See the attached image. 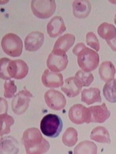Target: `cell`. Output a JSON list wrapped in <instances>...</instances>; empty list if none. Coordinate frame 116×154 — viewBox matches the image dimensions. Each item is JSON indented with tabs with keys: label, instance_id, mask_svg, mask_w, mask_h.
<instances>
[{
	"label": "cell",
	"instance_id": "obj_1",
	"mask_svg": "<svg viewBox=\"0 0 116 154\" xmlns=\"http://www.w3.org/2000/svg\"><path fill=\"white\" fill-rule=\"evenodd\" d=\"M23 143L26 153H44L50 149V144L37 128L26 129L23 135Z\"/></svg>",
	"mask_w": 116,
	"mask_h": 154
},
{
	"label": "cell",
	"instance_id": "obj_2",
	"mask_svg": "<svg viewBox=\"0 0 116 154\" xmlns=\"http://www.w3.org/2000/svg\"><path fill=\"white\" fill-rule=\"evenodd\" d=\"M73 53L77 56V64L83 71L91 72L99 65V55L97 52L85 47L83 43L77 44L73 49Z\"/></svg>",
	"mask_w": 116,
	"mask_h": 154
},
{
	"label": "cell",
	"instance_id": "obj_3",
	"mask_svg": "<svg viewBox=\"0 0 116 154\" xmlns=\"http://www.w3.org/2000/svg\"><path fill=\"white\" fill-rule=\"evenodd\" d=\"M42 133L50 138H56L63 129V122L60 117L54 114L44 116L40 122Z\"/></svg>",
	"mask_w": 116,
	"mask_h": 154
},
{
	"label": "cell",
	"instance_id": "obj_4",
	"mask_svg": "<svg viewBox=\"0 0 116 154\" xmlns=\"http://www.w3.org/2000/svg\"><path fill=\"white\" fill-rule=\"evenodd\" d=\"M1 46L6 55L11 57L20 56L23 51V42L19 36L10 33L4 36L1 42Z\"/></svg>",
	"mask_w": 116,
	"mask_h": 154
},
{
	"label": "cell",
	"instance_id": "obj_5",
	"mask_svg": "<svg viewBox=\"0 0 116 154\" xmlns=\"http://www.w3.org/2000/svg\"><path fill=\"white\" fill-rule=\"evenodd\" d=\"M31 10L34 16L39 19H47L51 17L56 10V2L50 1H37L31 2Z\"/></svg>",
	"mask_w": 116,
	"mask_h": 154
},
{
	"label": "cell",
	"instance_id": "obj_6",
	"mask_svg": "<svg viewBox=\"0 0 116 154\" xmlns=\"http://www.w3.org/2000/svg\"><path fill=\"white\" fill-rule=\"evenodd\" d=\"M68 64V58L66 52L59 50H53L47 60L48 69L54 72H59L64 70Z\"/></svg>",
	"mask_w": 116,
	"mask_h": 154
},
{
	"label": "cell",
	"instance_id": "obj_7",
	"mask_svg": "<svg viewBox=\"0 0 116 154\" xmlns=\"http://www.w3.org/2000/svg\"><path fill=\"white\" fill-rule=\"evenodd\" d=\"M33 97V94L26 89L17 94H16L12 101V108L13 112L19 115L27 110L30 102V98Z\"/></svg>",
	"mask_w": 116,
	"mask_h": 154
},
{
	"label": "cell",
	"instance_id": "obj_8",
	"mask_svg": "<svg viewBox=\"0 0 116 154\" xmlns=\"http://www.w3.org/2000/svg\"><path fill=\"white\" fill-rule=\"evenodd\" d=\"M68 116L71 122L76 125L84 123H90V112L88 107H85L82 104H74L70 108Z\"/></svg>",
	"mask_w": 116,
	"mask_h": 154
},
{
	"label": "cell",
	"instance_id": "obj_9",
	"mask_svg": "<svg viewBox=\"0 0 116 154\" xmlns=\"http://www.w3.org/2000/svg\"><path fill=\"white\" fill-rule=\"evenodd\" d=\"M46 103L50 108L54 111H60L65 107L66 99L61 93L55 90H50L44 95Z\"/></svg>",
	"mask_w": 116,
	"mask_h": 154
},
{
	"label": "cell",
	"instance_id": "obj_10",
	"mask_svg": "<svg viewBox=\"0 0 116 154\" xmlns=\"http://www.w3.org/2000/svg\"><path fill=\"white\" fill-rule=\"evenodd\" d=\"M8 74L16 79H24L29 72V67L23 60H10L7 66Z\"/></svg>",
	"mask_w": 116,
	"mask_h": 154
},
{
	"label": "cell",
	"instance_id": "obj_11",
	"mask_svg": "<svg viewBox=\"0 0 116 154\" xmlns=\"http://www.w3.org/2000/svg\"><path fill=\"white\" fill-rule=\"evenodd\" d=\"M90 112V123H103L107 119H109L111 112L105 103H102L101 105L92 106L88 107Z\"/></svg>",
	"mask_w": 116,
	"mask_h": 154
},
{
	"label": "cell",
	"instance_id": "obj_12",
	"mask_svg": "<svg viewBox=\"0 0 116 154\" xmlns=\"http://www.w3.org/2000/svg\"><path fill=\"white\" fill-rule=\"evenodd\" d=\"M42 83L48 88H58L64 84V79L61 73L46 69L42 75Z\"/></svg>",
	"mask_w": 116,
	"mask_h": 154
},
{
	"label": "cell",
	"instance_id": "obj_13",
	"mask_svg": "<svg viewBox=\"0 0 116 154\" xmlns=\"http://www.w3.org/2000/svg\"><path fill=\"white\" fill-rule=\"evenodd\" d=\"M44 42V35L39 31H33L25 38L24 45L26 51H36L39 50Z\"/></svg>",
	"mask_w": 116,
	"mask_h": 154
},
{
	"label": "cell",
	"instance_id": "obj_14",
	"mask_svg": "<svg viewBox=\"0 0 116 154\" xmlns=\"http://www.w3.org/2000/svg\"><path fill=\"white\" fill-rule=\"evenodd\" d=\"M82 84L76 77H69L66 79L61 87L62 91L67 94L69 97H75L82 90Z\"/></svg>",
	"mask_w": 116,
	"mask_h": 154
},
{
	"label": "cell",
	"instance_id": "obj_15",
	"mask_svg": "<svg viewBox=\"0 0 116 154\" xmlns=\"http://www.w3.org/2000/svg\"><path fill=\"white\" fill-rule=\"evenodd\" d=\"M66 30L65 23L61 17H55L48 23L47 26V34L51 38H57Z\"/></svg>",
	"mask_w": 116,
	"mask_h": 154
},
{
	"label": "cell",
	"instance_id": "obj_16",
	"mask_svg": "<svg viewBox=\"0 0 116 154\" xmlns=\"http://www.w3.org/2000/svg\"><path fill=\"white\" fill-rule=\"evenodd\" d=\"M72 7L74 17L80 19L88 17L91 10V5L89 1H74L72 4Z\"/></svg>",
	"mask_w": 116,
	"mask_h": 154
},
{
	"label": "cell",
	"instance_id": "obj_17",
	"mask_svg": "<svg viewBox=\"0 0 116 154\" xmlns=\"http://www.w3.org/2000/svg\"><path fill=\"white\" fill-rule=\"evenodd\" d=\"M81 100L91 105L94 103H100L101 102V97L100 95V90L97 88L84 89L81 92Z\"/></svg>",
	"mask_w": 116,
	"mask_h": 154
},
{
	"label": "cell",
	"instance_id": "obj_18",
	"mask_svg": "<svg viewBox=\"0 0 116 154\" xmlns=\"http://www.w3.org/2000/svg\"><path fill=\"white\" fill-rule=\"evenodd\" d=\"M75 42V37L73 34H66L58 38L54 47V50H59V51H67L73 46Z\"/></svg>",
	"mask_w": 116,
	"mask_h": 154
},
{
	"label": "cell",
	"instance_id": "obj_19",
	"mask_svg": "<svg viewBox=\"0 0 116 154\" xmlns=\"http://www.w3.org/2000/svg\"><path fill=\"white\" fill-rule=\"evenodd\" d=\"M99 75L101 77V80L105 82H109V81L113 79L115 74V69L112 62L109 61H105L100 65L99 67Z\"/></svg>",
	"mask_w": 116,
	"mask_h": 154
},
{
	"label": "cell",
	"instance_id": "obj_20",
	"mask_svg": "<svg viewBox=\"0 0 116 154\" xmlns=\"http://www.w3.org/2000/svg\"><path fill=\"white\" fill-rule=\"evenodd\" d=\"M91 139L97 143H108V144L111 143L109 131L102 126H98L92 130L91 133Z\"/></svg>",
	"mask_w": 116,
	"mask_h": 154
},
{
	"label": "cell",
	"instance_id": "obj_21",
	"mask_svg": "<svg viewBox=\"0 0 116 154\" xmlns=\"http://www.w3.org/2000/svg\"><path fill=\"white\" fill-rule=\"evenodd\" d=\"M97 34L101 38L106 40H111L116 36V28L111 23H103L97 28Z\"/></svg>",
	"mask_w": 116,
	"mask_h": 154
},
{
	"label": "cell",
	"instance_id": "obj_22",
	"mask_svg": "<svg viewBox=\"0 0 116 154\" xmlns=\"http://www.w3.org/2000/svg\"><path fill=\"white\" fill-rule=\"evenodd\" d=\"M105 99L110 103H116V79H112L105 83L103 87Z\"/></svg>",
	"mask_w": 116,
	"mask_h": 154
},
{
	"label": "cell",
	"instance_id": "obj_23",
	"mask_svg": "<svg viewBox=\"0 0 116 154\" xmlns=\"http://www.w3.org/2000/svg\"><path fill=\"white\" fill-rule=\"evenodd\" d=\"M62 142L66 146L71 147L77 142V132L74 128H68L62 137Z\"/></svg>",
	"mask_w": 116,
	"mask_h": 154
},
{
	"label": "cell",
	"instance_id": "obj_24",
	"mask_svg": "<svg viewBox=\"0 0 116 154\" xmlns=\"http://www.w3.org/2000/svg\"><path fill=\"white\" fill-rule=\"evenodd\" d=\"M74 153H97V146L90 141H84L74 149Z\"/></svg>",
	"mask_w": 116,
	"mask_h": 154
},
{
	"label": "cell",
	"instance_id": "obj_25",
	"mask_svg": "<svg viewBox=\"0 0 116 154\" xmlns=\"http://www.w3.org/2000/svg\"><path fill=\"white\" fill-rule=\"evenodd\" d=\"M75 77L79 79L83 87H88L94 80V75L90 72L79 70L75 74Z\"/></svg>",
	"mask_w": 116,
	"mask_h": 154
},
{
	"label": "cell",
	"instance_id": "obj_26",
	"mask_svg": "<svg viewBox=\"0 0 116 154\" xmlns=\"http://www.w3.org/2000/svg\"><path fill=\"white\" fill-rule=\"evenodd\" d=\"M1 135L10 132V127L14 123V119L6 114L1 115Z\"/></svg>",
	"mask_w": 116,
	"mask_h": 154
},
{
	"label": "cell",
	"instance_id": "obj_27",
	"mask_svg": "<svg viewBox=\"0 0 116 154\" xmlns=\"http://www.w3.org/2000/svg\"><path fill=\"white\" fill-rule=\"evenodd\" d=\"M4 97L6 98H11L14 96L15 93L16 92V86L15 84V82L13 80H10L9 82H6L4 84Z\"/></svg>",
	"mask_w": 116,
	"mask_h": 154
},
{
	"label": "cell",
	"instance_id": "obj_28",
	"mask_svg": "<svg viewBox=\"0 0 116 154\" xmlns=\"http://www.w3.org/2000/svg\"><path fill=\"white\" fill-rule=\"evenodd\" d=\"M86 42L88 46L94 48L95 51H98L100 50V44L97 37L93 32H89L86 35Z\"/></svg>",
	"mask_w": 116,
	"mask_h": 154
},
{
	"label": "cell",
	"instance_id": "obj_29",
	"mask_svg": "<svg viewBox=\"0 0 116 154\" xmlns=\"http://www.w3.org/2000/svg\"><path fill=\"white\" fill-rule=\"evenodd\" d=\"M10 62V59L6 58H1V66H0V70H1V78L2 79H5V80H9V79H11V77L10 76V75L8 74L7 72V66L9 62Z\"/></svg>",
	"mask_w": 116,
	"mask_h": 154
},
{
	"label": "cell",
	"instance_id": "obj_30",
	"mask_svg": "<svg viewBox=\"0 0 116 154\" xmlns=\"http://www.w3.org/2000/svg\"><path fill=\"white\" fill-rule=\"evenodd\" d=\"M106 42L108 43V45H109V47L112 49V51H116V36L114 38H112V39L108 40Z\"/></svg>",
	"mask_w": 116,
	"mask_h": 154
},
{
	"label": "cell",
	"instance_id": "obj_31",
	"mask_svg": "<svg viewBox=\"0 0 116 154\" xmlns=\"http://www.w3.org/2000/svg\"><path fill=\"white\" fill-rule=\"evenodd\" d=\"M114 21H115V24H116V14H115V18H114Z\"/></svg>",
	"mask_w": 116,
	"mask_h": 154
}]
</instances>
